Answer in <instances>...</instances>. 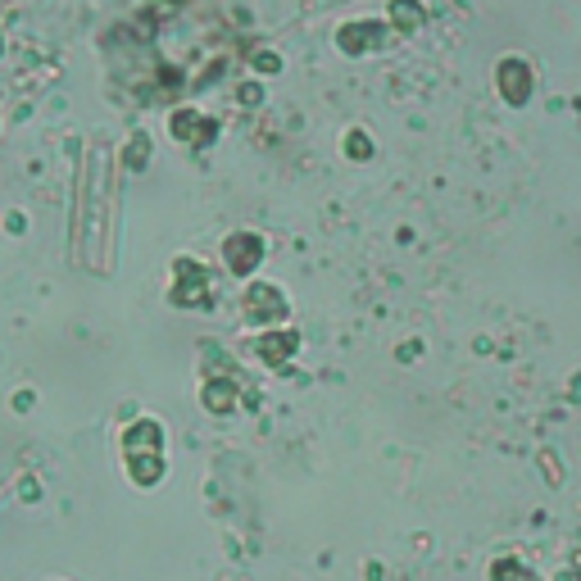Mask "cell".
<instances>
[{"label":"cell","mask_w":581,"mask_h":581,"mask_svg":"<svg viewBox=\"0 0 581 581\" xmlns=\"http://www.w3.org/2000/svg\"><path fill=\"white\" fill-rule=\"evenodd\" d=\"M500 87H504V96H509L513 105L532 96V73H527V64H522V60H504L500 64Z\"/></svg>","instance_id":"obj_1"},{"label":"cell","mask_w":581,"mask_h":581,"mask_svg":"<svg viewBox=\"0 0 581 581\" xmlns=\"http://www.w3.org/2000/svg\"><path fill=\"white\" fill-rule=\"evenodd\" d=\"M391 14L404 23V28H418V23H423V10H414L409 0H395V5H391Z\"/></svg>","instance_id":"obj_2"}]
</instances>
